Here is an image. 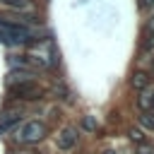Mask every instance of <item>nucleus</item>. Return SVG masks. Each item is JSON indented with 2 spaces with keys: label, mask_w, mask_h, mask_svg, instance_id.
<instances>
[{
  "label": "nucleus",
  "mask_w": 154,
  "mask_h": 154,
  "mask_svg": "<svg viewBox=\"0 0 154 154\" xmlns=\"http://www.w3.org/2000/svg\"><path fill=\"white\" fill-rule=\"evenodd\" d=\"M36 41V31L24 26V24H12L0 19V43H14V46H26Z\"/></svg>",
  "instance_id": "f257e3e1"
},
{
  "label": "nucleus",
  "mask_w": 154,
  "mask_h": 154,
  "mask_svg": "<svg viewBox=\"0 0 154 154\" xmlns=\"http://www.w3.org/2000/svg\"><path fill=\"white\" fill-rule=\"evenodd\" d=\"M10 96L22 99V101H36L43 96V87L34 79H22V82H12L10 84Z\"/></svg>",
  "instance_id": "f03ea898"
},
{
  "label": "nucleus",
  "mask_w": 154,
  "mask_h": 154,
  "mask_svg": "<svg viewBox=\"0 0 154 154\" xmlns=\"http://www.w3.org/2000/svg\"><path fill=\"white\" fill-rule=\"evenodd\" d=\"M46 132H48V128H46L41 120H29V123H24V125L17 130L14 140H17L19 144H34V142H41V140L46 137Z\"/></svg>",
  "instance_id": "7ed1b4c3"
},
{
  "label": "nucleus",
  "mask_w": 154,
  "mask_h": 154,
  "mask_svg": "<svg viewBox=\"0 0 154 154\" xmlns=\"http://www.w3.org/2000/svg\"><path fill=\"white\" fill-rule=\"evenodd\" d=\"M19 120H22V111H17V108L2 111L0 113V135H7L14 125H19Z\"/></svg>",
  "instance_id": "20e7f679"
},
{
  "label": "nucleus",
  "mask_w": 154,
  "mask_h": 154,
  "mask_svg": "<svg viewBox=\"0 0 154 154\" xmlns=\"http://www.w3.org/2000/svg\"><path fill=\"white\" fill-rule=\"evenodd\" d=\"M77 140H79V135H77V130H75V128H63L55 142H58V147H60V149H72V147L77 144Z\"/></svg>",
  "instance_id": "39448f33"
},
{
  "label": "nucleus",
  "mask_w": 154,
  "mask_h": 154,
  "mask_svg": "<svg viewBox=\"0 0 154 154\" xmlns=\"http://www.w3.org/2000/svg\"><path fill=\"white\" fill-rule=\"evenodd\" d=\"M149 79H152V77H149L147 72L140 70V72H135V75L130 77V87H132L135 91H144V89L149 87Z\"/></svg>",
  "instance_id": "423d86ee"
},
{
  "label": "nucleus",
  "mask_w": 154,
  "mask_h": 154,
  "mask_svg": "<svg viewBox=\"0 0 154 154\" xmlns=\"http://www.w3.org/2000/svg\"><path fill=\"white\" fill-rule=\"evenodd\" d=\"M152 96H154V91L147 87L144 91H140V96H137V106H140L142 111H152Z\"/></svg>",
  "instance_id": "0eeeda50"
},
{
  "label": "nucleus",
  "mask_w": 154,
  "mask_h": 154,
  "mask_svg": "<svg viewBox=\"0 0 154 154\" xmlns=\"http://www.w3.org/2000/svg\"><path fill=\"white\" fill-rule=\"evenodd\" d=\"M142 51H147V53L154 51V31L152 29H144V34H142Z\"/></svg>",
  "instance_id": "6e6552de"
},
{
  "label": "nucleus",
  "mask_w": 154,
  "mask_h": 154,
  "mask_svg": "<svg viewBox=\"0 0 154 154\" xmlns=\"http://www.w3.org/2000/svg\"><path fill=\"white\" fill-rule=\"evenodd\" d=\"M140 123H142L144 128L154 130V111H142V116H140Z\"/></svg>",
  "instance_id": "1a4fd4ad"
},
{
  "label": "nucleus",
  "mask_w": 154,
  "mask_h": 154,
  "mask_svg": "<svg viewBox=\"0 0 154 154\" xmlns=\"http://www.w3.org/2000/svg\"><path fill=\"white\" fill-rule=\"evenodd\" d=\"M0 2H5V5H12V7H22L24 12H29L31 10V0H0Z\"/></svg>",
  "instance_id": "9d476101"
},
{
  "label": "nucleus",
  "mask_w": 154,
  "mask_h": 154,
  "mask_svg": "<svg viewBox=\"0 0 154 154\" xmlns=\"http://www.w3.org/2000/svg\"><path fill=\"white\" fill-rule=\"evenodd\" d=\"M128 137H130L135 144H144V135H142V130H137V128H130V130H128Z\"/></svg>",
  "instance_id": "9b49d317"
},
{
  "label": "nucleus",
  "mask_w": 154,
  "mask_h": 154,
  "mask_svg": "<svg viewBox=\"0 0 154 154\" xmlns=\"http://www.w3.org/2000/svg\"><path fill=\"white\" fill-rule=\"evenodd\" d=\"M82 125H84V130H89V132H96V120H94L91 116H84V118H82Z\"/></svg>",
  "instance_id": "f8f14e48"
},
{
  "label": "nucleus",
  "mask_w": 154,
  "mask_h": 154,
  "mask_svg": "<svg viewBox=\"0 0 154 154\" xmlns=\"http://www.w3.org/2000/svg\"><path fill=\"white\" fill-rule=\"evenodd\" d=\"M137 154H154V147H149V144H140V147H137Z\"/></svg>",
  "instance_id": "ddd939ff"
},
{
  "label": "nucleus",
  "mask_w": 154,
  "mask_h": 154,
  "mask_svg": "<svg viewBox=\"0 0 154 154\" xmlns=\"http://www.w3.org/2000/svg\"><path fill=\"white\" fill-rule=\"evenodd\" d=\"M154 7V0H140V10H149Z\"/></svg>",
  "instance_id": "4468645a"
},
{
  "label": "nucleus",
  "mask_w": 154,
  "mask_h": 154,
  "mask_svg": "<svg viewBox=\"0 0 154 154\" xmlns=\"http://www.w3.org/2000/svg\"><path fill=\"white\" fill-rule=\"evenodd\" d=\"M12 154H41V152H36V149H19V152H12Z\"/></svg>",
  "instance_id": "2eb2a0df"
},
{
  "label": "nucleus",
  "mask_w": 154,
  "mask_h": 154,
  "mask_svg": "<svg viewBox=\"0 0 154 154\" xmlns=\"http://www.w3.org/2000/svg\"><path fill=\"white\" fill-rule=\"evenodd\" d=\"M103 154H116V152H113V149H106V152H103Z\"/></svg>",
  "instance_id": "dca6fc26"
},
{
  "label": "nucleus",
  "mask_w": 154,
  "mask_h": 154,
  "mask_svg": "<svg viewBox=\"0 0 154 154\" xmlns=\"http://www.w3.org/2000/svg\"><path fill=\"white\" fill-rule=\"evenodd\" d=\"M152 77H154V63H152Z\"/></svg>",
  "instance_id": "f3484780"
},
{
  "label": "nucleus",
  "mask_w": 154,
  "mask_h": 154,
  "mask_svg": "<svg viewBox=\"0 0 154 154\" xmlns=\"http://www.w3.org/2000/svg\"><path fill=\"white\" fill-rule=\"evenodd\" d=\"M152 108H154V96H152Z\"/></svg>",
  "instance_id": "a211bd4d"
}]
</instances>
